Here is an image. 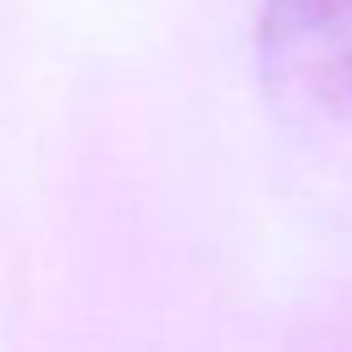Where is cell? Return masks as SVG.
I'll return each instance as SVG.
<instances>
[{
	"instance_id": "cell-1",
	"label": "cell",
	"mask_w": 352,
	"mask_h": 352,
	"mask_svg": "<svg viewBox=\"0 0 352 352\" xmlns=\"http://www.w3.org/2000/svg\"><path fill=\"white\" fill-rule=\"evenodd\" d=\"M258 58L285 112L352 120V0H263Z\"/></svg>"
}]
</instances>
